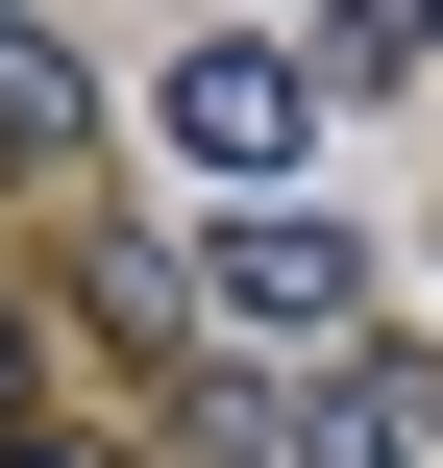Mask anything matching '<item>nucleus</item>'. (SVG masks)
<instances>
[{"instance_id":"6","label":"nucleus","mask_w":443,"mask_h":468,"mask_svg":"<svg viewBox=\"0 0 443 468\" xmlns=\"http://www.w3.org/2000/svg\"><path fill=\"white\" fill-rule=\"evenodd\" d=\"M0 444H25V321H0Z\"/></svg>"},{"instance_id":"5","label":"nucleus","mask_w":443,"mask_h":468,"mask_svg":"<svg viewBox=\"0 0 443 468\" xmlns=\"http://www.w3.org/2000/svg\"><path fill=\"white\" fill-rule=\"evenodd\" d=\"M443 74V0H321V99H419Z\"/></svg>"},{"instance_id":"4","label":"nucleus","mask_w":443,"mask_h":468,"mask_svg":"<svg viewBox=\"0 0 443 468\" xmlns=\"http://www.w3.org/2000/svg\"><path fill=\"white\" fill-rule=\"evenodd\" d=\"M0 173H99V74L49 0H0Z\"/></svg>"},{"instance_id":"1","label":"nucleus","mask_w":443,"mask_h":468,"mask_svg":"<svg viewBox=\"0 0 443 468\" xmlns=\"http://www.w3.org/2000/svg\"><path fill=\"white\" fill-rule=\"evenodd\" d=\"M148 148H173V173H247V197H271V173L321 148V49H271V25L173 49V74H148Z\"/></svg>"},{"instance_id":"2","label":"nucleus","mask_w":443,"mask_h":468,"mask_svg":"<svg viewBox=\"0 0 443 468\" xmlns=\"http://www.w3.org/2000/svg\"><path fill=\"white\" fill-rule=\"evenodd\" d=\"M222 296H247L271 346H345V321H370V247H345V197H247V222H222Z\"/></svg>"},{"instance_id":"7","label":"nucleus","mask_w":443,"mask_h":468,"mask_svg":"<svg viewBox=\"0 0 443 468\" xmlns=\"http://www.w3.org/2000/svg\"><path fill=\"white\" fill-rule=\"evenodd\" d=\"M0 468H99V444H49V420H25V444H0Z\"/></svg>"},{"instance_id":"3","label":"nucleus","mask_w":443,"mask_h":468,"mask_svg":"<svg viewBox=\"0 0 443 468\" xmlns=\"http://www.w3.org/2000/svg\"><path fill=\"white\" fill-rule=\"evenodd\" d=\"M419 395H443L419 346H345L321 395H271V468H395V444H419Z\"/></svg>"}]
</instances>
